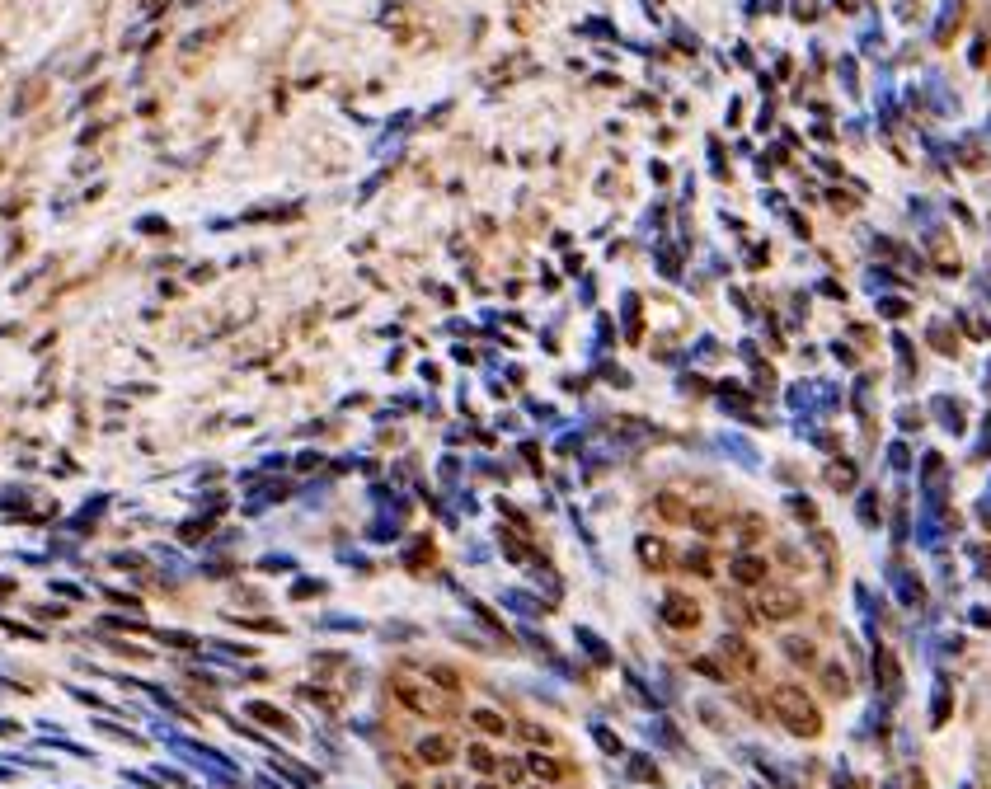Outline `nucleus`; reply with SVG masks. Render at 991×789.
<instances>
[{"mask_svg": "<svg viewBox=\"0 0 991 789\" xmlns=\"http://www.w3.org/2000/svg\"><path fill=\"white\" fill-rule=\"evenodd\" d=\"M390 696L400 700L404 710H414V714H442V710H447V700L437 696L428 681H414V677H404V672H395V677H390Z\"/></svg>", "mask_w": 991, "mask_h": 789, "instance_id": "2", "label": "nucleus"}, {"mask_svg": "<svg viewBox=\"0 0 991 789\" xmlns=\"http://www.w3.org/2000/svg\"><path fill=\"white\" fill-rule=\"evenodd\" d=\"M414 752H419L423 766H451L461 747H456V738H451V733H428V738H419V747H414Z\"/></svg>", "mask_w": 991, "mask_h": 789, "instance_id": "5", "label": "nucleus"}, {"mask_svg": "<svg viewBox=\"0 0 991 789\" xmlns=\"http://www.w3.org/2000/svg\"><path fill=\"white\" fill-rule=\"evenodd\" d=\"M822 686H827V696H851V677L841 663H822Z\"/></svg>", "mask_w": 991, "mask_h": 789, "instance_id": "12", "label": "nucleus"}, {"mask_svg": "<svg viewBox=\"0 0 991 789\" xmlns=\"http://www.w3.org/2000/svg\"><path fill=\"white\" fill-rule=\"evenodd\" d=\"M860 522H865V526H879V498H874V494L860 498Z\"/></svg>", "mask_w": 991, "mask_h": 789, "instance_id": "23", "label": "nucleus"}, {"mask_svg": "<svg viewBox=\"0 0 991 789\" xmlns=\"http://www.w3.org/2000/svg\"><path fill=\"white\" fill-rule=\"evenodd\" d=\"M249 714H259L264 724H278L282 733H296V724H292V719H287V714H282V710H273V705H264V700H254V705H249Z\"/></svg>", "mask_w": 991, "mask_h": 789, "instance_id": "17", "label": "nucleus"}, {"mask_svg": "<svg viewBox=\"0 0 991 789\" xmlns=\"http://www.w3.org/2000/svg\"><path fill=\"white\" fill-rule=\"evenodd\" d=\"M949 710H954V691H949V681L940 677L935 681V696H930V728H945Z\"/></svg>", "mask_w": 991, "mask_h": 789, "instance_id": "9", "label": "nucleus"}, {"mask_svg": "<svg viewBox=\"0 0 991 789\" xmlns=\"http://www.w3.org/2000/svg\"><path fill=\"white\" fill-rule=\"evenodd\" d=\"M893 583H898V597H902V602H907V606H921V597H926V592H921V578H916V573L893 569Z\"/></svg>", "mask_w": 991, "mask_h": 789, "instance_id": "13", "label": "nucleus"}, {"mask_svg": "<svg viewBox=\"0 0 991 789\" xmlns=\"http://www.w3.org/2000/svg\"><path fill=\"white\" fill-rule=\"evenodd\" d=\"M592 738L602 743V752H620V738H616V733H611V728H602V724H597V728H592Z\"/></svg>", "mask_w": 991, "mask_h": 789, "instance_id": "27", "label": "nucleus"}, {"mask_svg": "<svg viewBox=\"0 0 991 789\" xmlns=\"http://www.w3.org/2000/svg\"><path fill=\"white\" fill-rule=\"evenodd\" d=\"M728 578L738 588H766V555H738L728 564Z\"/></svg>", "mask_w": 991, "mask_h": 789, "instance_id": "6", "label": "nucleus"}, {"mask_svg": "<svg viewBox=\"0 0 991 789\" xmlns=\"http://www.w3.org/2000/svg\"><path fill=\"white\" fill-rule=\"evenodd\" d=\"M433 789H465L456 775H442V780H433Z\"/></svg>", "mask_w": 991, "mask_h": 789, "instance_id": "34", "label": "nucleus"}, {"mask_svg": "<svg viewBox=\"0 0 991 789\" xmlns=\"http://www.w3.org/2000/svg\"><path fill=\"white\" fill-rule=\"evenodd\" d=\"M982 555V578H991V550H977Z\"/></svg>", "mask_w": 991, "mask_h": 789, "instance_id": "35", "label": "nucleus"}, {"mask_svg": "<svg viewBox=\"0 0 991 789\" xmlns=\"http://www.w3.org/2000/svg\"><path fill=\"white\" fill-rule=\"evenodd\" d=\"M888 461L898 465V470H907V465H912V456H907V447H902V442H898V447L888 451Z\"/></svg>", "mask_w": 991, "mask_h": 789, "instance_id": "31", "label": "nucleus"}, {"mask_svg": "<svg viewBox=\"0 0 991 789\" xmlns=\"http://www.w3.org/2000/svg\"><path fill=\"white\" fill-rule=\"evenodd\" d=\"M827 484H832V489H851V484H855V465L851 461L832 465V470H827Z\"/></svg>", "mask_w": 991, "mask_h": 789, "instance_id": "21", "label": "nucleus"}, {"mask_svg": "<svg viewBox=\"0 0 991 789\" xmlns=\"http://www.w3.org/2000/svg\"><path fill=\"white\" fill-rule=\"evenodd\" d=\"M883 789H898V785H883Z\"/></svg>", "mask_w": 991, "mask_h": 789, "instance_id": "37", "label": "nucleus"}, {"mask_svg": "<svg viewBox=\"0 0 991 789\" xmlns=\"http://www.w3.org/2000/svg\"><path fill=\"white\" fill-rule=\"evenodd\" d=\"M630 775H635V780H649V785H658V771H653L649 757H630Z\"/></svg>", "mask_w": 991, "mask_h": 789, "instance_id": "22", "label": "nucleus"}, {"mask_svg": "<svg viewBox=\"0 0 991 789\" xmlns=\"http://www.w3.org/2000/svg\"><path fill=\"white\" fill-rule=\"evenodd\" d=\"M423 677H428V681H437V686H442L447 696H456V691H461V677H456L451 667H442V663H433V667H428V672H423Z\"/></svg>", "mask_w": 991, "mask_h": 789, "instance_id": "18", "label": "nucleus"}, {"mask_svg": "<svg viewBox=\"0 0 991 789\" xmlns=\"http://www.w3.org/2000/svg\"><path fill=\"white\" fill-rule=\"evenodd\" d=\"M790 508H794V512H799V517H804V522H813V503H808V498H794Z\"/></svg>", "mask_w": 991, "mask_h": 789, "instance_id": "33", "label": "nucleus"}, {"mask_svg": "<svg viewBox=\"0 0 991 789\" xmlns=\"http://www.w3.org/2000/svg\"><path fill=\"white\" fill-rule=\"evenodd\" d=\"M682 564H686V569H691V573H710V569H714L705 550H686V559H682Z\"/></svg>", "mask_w": 991, "mask_h": 789, "instance_id": "24", "label": "nucleus"}, {"mask_svg": "<svg viewBox=\"0 0 991 789\" xmlns=\"http://www.w3.org/2000/svg\"><path fill=\"white\" fill-rule=\"evenodd\" d=\"M578 639L588 644V653H592V658H597V663H606V658H611V653H606V644H602V639H597V635H588V630H578Z\"/></svg>", "mask_w": 991, "mask_h": 789, "instance_id": "26", "label": "nucleus"}, {"mask_svg": "<svg viewBox=\"0 0 991 789\" xmlns=\"http://www.w3.org/2000/svg\"><path fill=\"white\" fill-rule=\"evenodd\" d=\"M470 724L480 728V733H489V738H503V733H508V719L494 710H470Z\"/></svg>", "mask_w": 991, "mask_h": 789, "instance_id": "14", "label": "nucleus"}, {"mask_svg": "<svg viewBox=\"0 0 991 789\" xmlns=\"http://www.w3.org/2000/svg\"><path fill=\"white\" fill-rule=\"evenodd\" d=\"M930 343H935L940 353H954V339H949V334H945V325H935V329H930Z\"/></svg>", "mask_w": 991, "mask_h": 789, "instance_id": "28", "label": "nucleus"}, {"mask_svg": "<svg viewBox=\"0 0 991 789\" xmlns=\"http://www.w3.org/2000/svg\"><path fill=\"white\" fill-rule=\"evenodd\" d=\"M771 710L775 719L785 724V733H794V738H818L822 733V714L818 705L799 691V686H775L771 691Z\"/></svg>", "mask_w": 991, "mask_h": 789, "instance_id": "1", "label": "nucleus"}, {"mask_svg": "<svg viewBox=\"0 0 991 789\" xmlns=\"http://www.w3.org/2000/svg\"><path fill=\"white\" fill-rule=\"evenodd\" d=\"M874 686H879L888 700H898L902 696V672H898V658L888 649L874 653Z\"/></svg>", "mask_w": 991, "mask_h": 789, "instance_id": "7", "label": "nucleus"}, {"mask_svg": "<svg viewBox=\"0 0 991 789\" xmlns=\"http://www.w3.org/2000/svg\"><path fill=\"white\" fill-rule=\"evenodd\" d=\"M832 789H869V785H865V780H855V775H837V785H832Z\"/></svg>", "mask_w": 991, "mask_h": 789, "instance_id": "32", "label": "nucleus"}, {"mask_svg": "<svg viewBox=\"0 0 991 789\" xmlns=\"http://www.w3.org/2000/svg\"><path fill=\"white\" fill-rule=\"evenodd\" d=\"M940 404V423L945 428H954V433H963V409H959V400H935Z\"/></svg>", "mask_w": 991, "mask_h": 789, "instance_id": "20", "label": "nucleus"}, {"mask_svg": "<svg viewBox=\"0 0 991 789\" xmlns=\"http://www.w3.org/2000/svg\"><path fill=\"white\" fill-rule=\"evenodd\" d=\"M780 649H785V658H790V663H799V667H813V663H818V649H813V639L790 635L785 644H780Z\"/></svg>", "mask_w": 991, "mask_h": 789, "instance_id": "10", "label": "nucleus"}, {"mask_svg": "<svg viewBox=\"0 0 991 789\" xmlns=\"http://www.w3.org/2000/svg\"><path fill=\"white\" fill-rule=\"evenodd\" d=\"M719 653H724L728 663H738V672H757V667H761L757 649H752L743 635H724V639H719Z\"/></svg>", "mask_w": 991, "mask_h": 789, "instance_id": "8", "label": "nucleus"}, {"mask_svg": "<svg viewBox=\"0 0 991 789\" xmlns=\"http://www.w3.org/2000/svg\"><path fill=\"white\" fill-rule=\"evenodd\" d=\"M663 620L672 630H696L700 625V606L686 597V592H667L663 597Z\"/></svg>", "mask_w": 991, "mask_h": 789, "instance_id": "4", "label": "nucleus"}, {"mask_svg": "<svg viewBox=\"0 0 991 789\" xmlns=\"http://www.w3.org/2000/svg\"><path fill=\"white\" fill-rule=\"evenodd\" d=\"M738 536H743V541H757V536H761V522H757V517L738 522Z\"/></svg>", "mask_w": 991, "mask_h": 789, "instance_id": "30", "label": "nucleus"}, {"mask_svg": "<svg viewBox=\"0 0 991 789\" xmlns=\"http://www.w3.org/2000/svg\"><path fill=\"white\" fill-rule=\"evenodd\" d=\"M465 761H470V766H475V771H480V775H494V771H498L494 752H489V747H480V743H470V747H465Z\"/></svg>", "mask_w": 991, "mask_h": 789, "instance_id": "16", "label": "nucleus"}, {"mask_svg": "<svg viewBox=\"0 0 991 789\" xmlns=\"http://www.w3.org/2000/svg\"><path fill=\"white\" fill-rule=\"evenodd\" d=\"M691 522H696L700 531H705V536H714V531L724 526V522H719V512H691Z\"/></svg>", "mask_w": 991, "mask_h": 789, "instance_id": "25", "label": "nucleus"}, {"mask_svg": "<svg viewBox=\"0 0 991 789\" xmlns=\"http://www.w3.org/2000/svg\"><path fill=\"white\" fill-rule=\"evenodd\" d=\"M475 789H498V785H475Z\"/></svg>", "mask_w": 991, "mask_h": 789, "instance_id": "36", "label": "nucleus"}, {"mask_svg": "<svg viewBox=\"0 0 991 789\" xmlns=\"http://www.w3.org/2000/svg\"><path fill=\"white\" fill-rule=\"evenodd\" d=\"M522 738H531V743H541V747H550L555 738L545 733V728H536V724H522Z\"/></svg>", "mask_w": 991, "mask_h": 789, "instance_id": "29", "label": "nucleus"}, {"mask_svg": "<svg viewBox=\"0 0 991 789\" xmlns=\"http://www.w3.org/2000/svg\"><path fill=\"white\" fill-rule=\"evenodd\" d=\"M527 766H531V775H541L545 785H559V780H564V761H555V757H541V752H531Z\"/></svg>", "mask_w": 991, "mask_h": 789, "instance_id": "11", "label": "nucleus"}, {"mask_svg": "<svg viewBox=\"0 0 991 789\" xmlns=\"http://www.w3.org/2000/svg\"><path fill=\"white\" fill-rule=\"evenodd\" d=\"M639 559H644V564H653V569H663V564H667L663 541H649V536H644V541H639Z\"/></svg>", "mask_w": 991, "mask_h": 789, "instance_id": "19", "label": "nucleus"}, {"mask_svg": "<svg viewBox=\"0 0 991 789\" xmlns=\"http://www.w3.org/2000/svg\"><path fill=\"white\" fill-rule=\"evenodd\" d=\"M804 611V592L794 588H761L757 592V616L761 620H794Z\"/></svg>", "mask_w": 991, "mask_h": 789, "instance_id": "3", "label": "nucleus"}, {"mask_svg": "<svg viewBox=\"0 0 991 789\" xmlns=\"http://www.w3.org/2000/svg\"><path fill=\"white\" fill-rule=\"evenodd\" d=\"M653 508L663 512L667 522H691V508H686L677 494H658V498H653Z\"/></svg>", "mask_w": 991, "mask_h": 789, "instance_id": "15", "label": "nucleus"}]
</instances>
